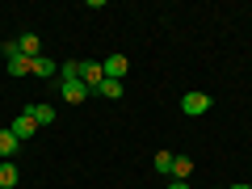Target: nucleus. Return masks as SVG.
<instances>
[{
  "instance_id": "obj_13",
  "label": "nucleus",
  "mask_w": 252,
  "mask_h": 189,
  "mask_svg": "<svg viewBox=\"0 0 252 189\" xmlns=\"http://www.w3.org/2000/svg\"><path fill=\"white\" fill-rule=\"evenodd\" d=\"M55 72H59V67H55V63L46 59V55H38V59H34V67H30V76H55Z\"/></svg>"
},
{
  "instance_id": "obj_3",
  "label": "nucleus",
  "mask_w": 252,
  "mask_h": 189,
  "mask_svg": "<svg viewBox=\"0 0 252 189\" xmlns=\"http://www.w3.org/2000/svg\"><path fill=\"white\" fill-rule=\"evenodd\" d=\"M59 93H63V101H67V105H80V101L89 97V84H84V80H63Z\"/></svg>"
},
{
  "instance_id": "obj_16",
  "label": "nucleus",
  "mask_w": 252,
  "mask_h": 189,
  "mask_svg": "<svg viewBox=\"0 0 252 189\" xmlns=\"http://www.w3.org/2000/svg\"><path fill=\"white\" fill-rule=\"evenodd\" d=\"M168 189H189V181H168Z\"/></svg>"
},
{
  "instance_id": "obj_15",
  "label": "nucleus",
  "mask_w": 252,
  "mask_h": 189,
  "mask_svg": "<svg viewBox=\"0 0 252 189\" xmlns=\"http://www.w3.org/2000/svg\"><path fill=\"white\" fill-rule=\"evenodd\" d=\"M59 76H63V80H80V63H76V59H72V63H63ZM63 80H59V84H63Z\"/></svg>"
},
{
  "instance_id": "obj_2",
  "label": "nucleus",
  "mask_w": 252,
  "mask_h": 189,
  "mask_svg": "<svg viewBox=\"0 0 252 189\" xmlns=\"http://www.w3.org/2000/svg\"><path fill=\"white\" fill-rule=\"evenodd\" d=\"M9 130H13V135H17V143L26 147V139H30V135H34V130H38V122H34V118H30V114H26V109H21V114L13 118V126H9Z\"/></svg>"
},
{
  "instance_id": "obj_10",
  "label": "nucleus",
  "mask_w": 252,
  "mask_h": 189,
  "mask_svg": "<svg viewBox=\"0 0 252 189\" xmlns=\"http://www.w3.org/2000/svg\"><path fill=\"white\" fill-rule=\"evenodd\" d=\"M172 160H177V156H172V152H164V147H160V152H156V172H160V177H172Z\"/></svg>"
},
{
  "instance_id": "obj_8",
  "label": "nucleus",
  "mask_w": 252,
  "mask_h": 189,
  "mask_svg": "<svg viewBox=\"0 0 252 189\" xmlns=\"http://www.w3.org/2000/svg\"><path fill=\"white\" fill-rule=\"evenodd\" d=\"M17 135H13V130H0V160H13V156H17Z\"/></svg>"
},
{
  "instance_id": "obj_14",
  "label": "nucleus",
  "mask_w": 252,
  "mask_h": 189,
  "mask_svg": "<svg viewBox=\"0 0 252 189\" xmlns=\"http://www.w3.org/2000/svg\"><path fill=\"white\" fill-rule=\"evenodd\" d=\"M97 93H101V97H109V101H118V97H122V80H101Z\"/></svg>"
},
{
  "instance_id": "obj_5",
  "label": "nucleus",
  "mask_w": 252,
  "mask_h": 189,
  "mask_svg": "<svg viewBox=\"0 0 252 189\" xmlns=\"http://www.w3.org/2000/svg\"><path fill=\"white\" fill-rule=\"evenodd\" d=\"M101 67H105V80H122L130 63H126V55H109V59L101 63Z\"/></svg>"
},
{
  "instance_id": "obj_1",
  "label": "nucleus",
  "mask_w": 252,
  "mask_h": 189,
  "mask_svg": "<svg viewBox=\"0 0 252 189\" xmlns=\"http://www.w3.org/2000/svg\"><path fill=\"white\" fill-rule=\"evenodd\" d=\"M210 105H215V101H210V93H185V97H181V109H185L189 118L210 114Z\"/></svg>"
},
{
  "instance_id": "obj_11",
  "label": "nucleus",
  "mask_w": 252,
  "mask_h": 189,
  "mask_svg": "<svg viewBox=\"0 0 252 189\" xmlns=\"http://www.w3.org/2000/svg\"><path fill=\"white\" fill-rule=\"evenodd\" d=\"M185 177H193V160L177 156V160H172V181H185Z\"/></svg>"
},
{
  "instance_id": "obj_6",
  "label": "nucleus",
  "mask_w": 252,
  "mask_h": 189,
  "mask_svg": "<svg viewBox=\"0 0 252 189\" xmlns=\"http://www.w3.org/2000/svg\"><path fill=\"white\" fill-rule=\"evenodd\" d=\"M17 51L26 55V59H38V55H42V38H38V34H21L17 38Z\"/></svg>"
},
{
  "instance_id": "obj_17",
  "label": "nucleus",
  "mask_w": 252,
  "mask_h": 189,
  "mask_svg": "<svg viewBox=\"0 0 252 189\" xmlns=\"http://www.w3.org/2000/svg\"><path fill=\"white\" fill-rule=\"evenodd\" d=\"M227 189H252V185H248V181H235V185H227Z\"/></svg>"
},
{
  "instance_id": "obj_12",
  "label": "nucleus",
  "mask_w": 252,
  "mask_h": 189,
  "mask_svg": "<svg viewBox=\"0 0 252 189\" xmlns=\"http://www.w3.org/2000/svg\"><path fill=\"white\" fill-rule=\"evenodd\" d=\"M30 67H34V59H26V55H13L9 59V76H30Z\"/></svg>"
},
{
  "instance_id": "obj_9",
  "label": "nucleus",
  "mask_w": 252,
  "mask_h": 189,
  "mask_svg": "<svg viewBox=\"0 0 252 189\" xmlns=\"http://www.w3.org/2000/svg\"><path fill=\"white\" fill-rule=\"evenodd\" d=\"M17 181H21L17 164H13V160H4V164H0V189H13V185H17Z\"/></svg>"
},
{
  "instance_id": "obj_4",
  "label": "nucleus",
  "mask_w": 252,
  "mask_h": 189,
  "mask_svg": "<svg viewBox=\"0 0 252 189\" xmlns=\"http://www.w3.org/2000/svg\"><path fill=\"white\" fill-rule=\"evenodd\" d=\"M80 80L89 84V93H97V84L105 80V67H101V63H93V59H89V63H80Z\"/></svg>"
},
{
  "instance_id": "obj_7",
  "label": "nucleus",
  "mask_w": 252,
  "mask_h": 189,
  "mask_svg": "<svg viewBox=\"0 0 252 189\" xmlns=\"http://www.w3.org/2000/svg\"><path fill=\"white\" fill-rule=\"evenodd\" d=\"M26 114L34 118L38 126H51V122H55V105H46V101H38V105H26Z\"/></svg>"
}]
</instances>
